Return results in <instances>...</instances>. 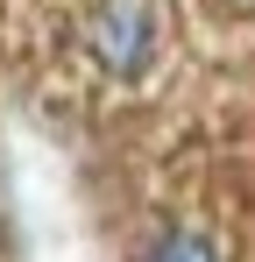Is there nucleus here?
<instances>
[{"instance_id": "f03ea898", "label": "nucleus", "mask_w": 255, "mask_h": 262, "mask_svg": "<svg viewBox=\"0 0 255 262\" xmlns=\"http://www.w3.org/2000/svg\"><path fill=\"white\" fill-rule=\"evenodd\" d=\"M142 262H220V255H213L206 234H192V227H163V234L149 241V255H142Z\"/></svg>"}, {"instance_id": "f257e3e1", "label": "nucleus", "mask_w": 255, "mask_h": 262, "mask_svg": "<svg viewBox=\"0 0 255 262\" xmlns=\"http://www.w3.org/2000/svg\"><path fill=\"white\" fill-rule=\"evenodd\" d=\"M85 50L99 71L135 78L149 57H156V7L149 0H99L92 21H85Z\"/></svg>"}]
</instances>
